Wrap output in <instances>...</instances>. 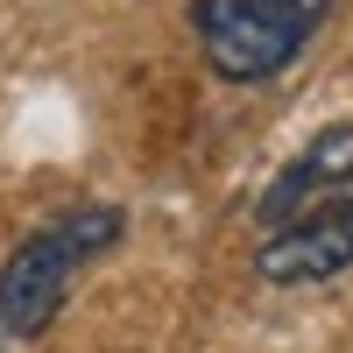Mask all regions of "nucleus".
Segmentation results:
<instances>
[{
    "mask_svg": "<svg viewBox=\"0 0 353 353\" xmlns=\"http://www.w3.org/2000/svg\"><path fill=\"white\" fill-rule=\"evenodd\" d=\"M332 8L339 0H191V36L212 78L269 85L311 50Z\"/></svg>",
    "mask_w": 353,
    "mask_h": 353,
    "instance_id": "f03ea898",
    "label": "nucleus"
},
{
    "mask_svg": "<svg viewBox=\"0 0 353 353\" xmlns=\"http://www.w3.org/2000/svg\"><path fill=\"white\" fill-rule=\"evenodd\" d=\"M339 191H353V121L318 128L304 149L269 176V191L254 198V226L269 233V226H283V219H297L304 205H325V198H339Z\"/></svg>",
    "mask_w": 353,
    "mask_h": 353,
    "instance_id": "20e7f679",
    "label": "nucleus"
},
{
    "mask_svg": "<svg viewBox=\"0 0 353 353\" xmlns=\"http://www.w3.org/2000/svg\"><path fill=\"white\" fill-rule=\"evenodd\" d=\"M346 269H353V191L304 205L297 219L254 241V276L269 290H318V283H339Z\"/></svg>",
    "mask_w": 353,
    "mask_h": 353,
    "instance_id": "7ed1b4c3",
    "label": "nucleus"
},
{
    "mask_svg": "<svg viewBox=\"0 0 353 353\" xmlns=\"http://www.w3.org/2000/svg\"><path fill=\"white\" fill-rule=\"evenodd\" d=\"M128 241V212L121 205H71L50 226H36L28 241L0 261V332L8 346L43 339L71 304V283L92 269L99 254H113Z\"/></svg>",
    "mask_w": 353,
    "mask_h": 353,
    "instance_id": "f257e3e1",
    "label": "nucleus"
},
{
    "mask_svg": "<svg viewBox=\"0 0 353 353\" xmlns=\"http://www.w3.org/2000/svg\"><path fill=\"white\" fill-rule=\"evenodd\" d=\"M0 353H8V332H0Z\"/></svg>",
    "mask_w": 353,
    "mask_h": 353,
    "instance_id": "39448f33",
    "label": "nucleus"
}]
</instances>
